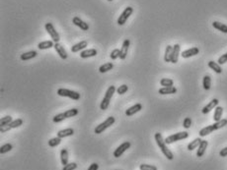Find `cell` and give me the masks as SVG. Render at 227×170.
<instances>
[{"label": "cell", "instance_id": "1", "mask_svg": "<svg viewBox=\"0 0 227 170\" xmlns=\"http://www.w3.org/2000/svg\"><path fill=\"white\" fill-rule=\"evenodd\" d=\"M154 138H155V141H156L159 149H161V151H162V154L167 157V159L172 160L174 159V154H173L172 151L167 148V144L165 143V140L163 139L161 133H155Z\"/></svg>", "mask_w": 227, "mask_h": 170}, {"label": "cell", "instance_id": "2", "mask_svg": "<svg viewBox=\"0 0 227 170\" xmlns=\"http://www.w3.org/2000/svg\"><path fill=\"white\" fill-rule=\"evenodd\" d=\"M116 90H117V89H116L115 86H110L108 88V90H107V92L105 94L104 99H103L102 102H101V104H100V108L102 109V110H106V109L109 107L110 101L112 99V96L114 95V94H115Z\"/></svg>", "mask_w": 227, "mask_h": 170}, {"label": "cell", "instance_id": "3", "mask_svg": "<svg viewBox=\"0 0 227 170\" xmlns=\"http://www.w3.org/2000/svg\"><path fill=\"white\" fill-rule=\"evenodd\" d=\"M57 94L59 96H64V98H69L74 100H79L80 99V94L74 92V90H67V89H58L57 90Z\"/></svg>", "mask_w": 227, "mask_h": 170}, {"label": "cell", "instance_id": "4", "mask_svg": "<svg viewBox=\"0 0 227 170\" xmlns=\"http://www.w3.org/2000/svg\"><path fill=\"white\" fill-rule=\"evenodd\" d=\"M115 121H116V119H115V117H113V116H110V117H108L107 118L104 122H102L101 124H99L96 128H95V130H94V132L96 133V134H101V133H103L106 129H108V128H110V127L115 123Z\"/></svg>", "mask_w": 227, "mask_h": 170}, {"label": "cell", "instance_id": "5", "mask_svg": "<svg viewBox=\"0 0 227 170\" xmlns=\"http://www.w3.org/2000/svg\"><path fill=\"white\" fill-rule=\"evenodd\" d=\"M189 137V133L188 132H179V133H176V134H173L169 137H167L165 139V143L167 145H170V144H173L175 142H178V141H181V140H185Z\"/></svg>", "mask_w": 227, "mask_h": 170}, {"label": "cell", "instance_id": "6", "mask_svg": "<svg viewBox=\"0 0 227 170\" xmlns=\"http://www.w3.org/2000/svg\"><path fill=\"white\" fill-rule=\"evenodd\" d=\"M133 13V7H129V6H128L127 8H125L123 11V13L119 15L118 17V19L117 21L118 23V25L119 26H123L125 24V22L128 21V19L130 17V15Z\"/></svg>", "mask_w": 227, "mask_h": 170}, {"label": "cell", "instance_id": "7", "mask_svg": "<svg viewBox=\"0 0 227 170\" xmlns=\"http://www.w3.org/2000/svg\"><path fill=\"white\" fill-rule=\"evenodd\" d=\"M45 28H46V31L49 33V34L51 35V39L55 41V42H58L60 40V36H59V34L56 31L55 27L51 23H46L45 25Z\"/></svg>", "mask_w": 227, "mask_h": 170}, {"label": "cell", "instance_id": "8", "mask_svg": "<svg viewBox=\"0 0 227 170\" xmlns=\"http://www.w3.org/2000/svg\"><path fill=\"white\" fill-rule=\"evenodd\" d=\"M21 125H23V120L22 119H16V120H13L11 123H9L8 125H5V126H1L0 127V131L1 133H5L7 132L11 129H15V128H18V127H20Z\"/></svg>", "mask_w": 227, "mask_h": 170}, {"label": "cell", "instance_id": "9", "mask_svg": "<svg viewBox=\"0 0 227 170\" xmlns=\"http://www.w3.org/2000/svg\"><path fill=\"white\" fill-rule=\"evenodd\" d=\"M129 148H130V143L129 142L123 143L121 145H118V147L115 149V151H114V156L119 157L121 155H123V154L125 153V151H127Z\"/></svg>", "mask_w": 227, "mask_h": 170}, {"label": "cell", "instance_id": "10", "mask_svg": "<svg viewBox=\"0 0 227 170\" xmlns=\"http://www.w3.org/2000/svg\"><path fill=\"white\" fill-rule=\"evenodd\" d=\"M129 44H130V40L128 39H125L123 42V45H122V48H121V54H119V59H125L128 55V47H129Z\"/></svg>", "mask_w": 227, "mask_h": 170}, {"label": "cell", "instance_id": "11", "mask_svg": "<svg viewBox=\"0 0 227 170\" xmlns=\"http://www.w3.org/2000/svg\"><path fill=\"white\" fill-rule=\"evenodd\" d=\"M180 50H181L180 44H176L174 46H173V50H172V54H171V62L172 63H177L178 62L179 55H180Z\"/></svg>", "mask_w": 227, "mask_h": 170}, {"label": "cell", "instance_id": "12", "mask_svg": "<svg viewBox=\"0 0 227 170\" xmlns=\"http://www.w3.org/2000/svg\"><path fill=\"white\" fill-rule=\"evenodd\" d=\"M72 23L74 24L75 26L79 27L82 31H88V30H89V25H88V24L86 22H84L83 20H81L79 17H74L72 19Z\"/></svg>", "mask_w": 227, "mask_h": 170}, {"label": "cell", "instance_id": "13", "mask_svg": "<svg viewBox=\"0 0 227 170\" xmlns=\"http://www.w3.org/2000/svg\"><path fill=\"white\" fill-rule=\"evenodd\" d=\"M55 49H56V51L57 52V54L59 55V57H60L61 59H63V60H65L67 58V52H66V50L64 49V47L60 44H58V42H56L55 44Z\"/></svg>", "mask_w": 227, "mask_h": 170}, {"label": "cell", "instance_id": "14", "mask_svg": "<svg viewBox=\"0 0 227 170\" xmlns=\"http://www.w3.org/2000/svg\"><path fill=\"white\" fill-rule=\"evenodd\" d=\"M199 52H200V49L198 47H192V48H190V49L183 51L181 53V55H182L183 58H190L192 56L196 55V54H199Z\"/></svg>", "mask_w": 227, "mask_h": 170}, {"label": "cell", "instance_id": "15", "mask_svg": "<svg viewBox=\"0 0 227 170\" xmlns=\"http://www.w3.org/2000/svg\"><path fill=\"white\" fill-rule=\"evenodd\" d=\"M142 109V104L141 103H136V104L133 105L131 107H129L128 109H127V111H125V115L127 116H133L135 113L139 112Z\"/></svg>", "mask_w": 227, "mask_h": 170}, {"label": "cell", "instance_id": "16", "mask_svg": "<svg viewBox=\"0 0 227 170\" xmlns=\"http://www.w3.org/2000/svg\"><path fill=\"white\" fill-rule=\"evenodd\" d=\"M218 102H219V101H218L217 99H213L210 103H208V104H206L204 108H202L201 112L204 113V114H207L210 111H211L213 108H215V107L217 106Z\"/></svg>", "mask_w": 227, "mask_h": 170}, {"label": "cell", "instance_id": "17", "mask_svg": "<svg viewBox=\"0 0 227 170\" xmlns=\"http://www.w3.org/2000/svg\"><path fill=\"white\" fill-rule=\"evenodd\" d=\"M97 53L98 52L95 48H91V49H86V50L81 51L80 57L83 58V59H86V58H89V57H94V56L97 55Z\"/></svg>", "mask_w": 227, "mask_h": 170}, {"label": "cell", "instance_id": "18", "mask_svg": "<svg viewBox=\"0 0 227 170\" xmlns=\"http://www.w3.org/2000/svg\"><path fill=\"white\" fill-rule=\"evenodd\" d=\"M88 45V42L86 40H81L80 42H78V44H74L72 47H71V51H72L73 53L75 52H79L80 50H83L84 48H86V46Z\"/></svg>", "mask_w": 227, "mask_h": 170}, {"label": "cell", "instance_id": "19", "mask_svg": "<svg viewBox=\"0 0 227 170\" xmlns=\"http://www.w3.org/2000/svg\"><path fill=\"white\" fill-rule=\"evenodd\" d=\"M207 145H208V142L207 141H205V140H202V141L200 142V145H199V149H198V151H196V156H202L205 154V149L207 148Z\"/></svg>", "mask_w": 227, "mask_h": 170}, {"label": "cell", "instance_id": "20", "mask_svg": "<svg viewBox=\"0 0 227 170\" xmlns=\"http://www.w3.org/2000/svg\"><path fill=\"white\" fill-rule=\"evenodd\" d=\"M55 44L56 42L53 40H46V41H41L38 44V48L41 50H44V49H49V48H51L55 46Z\"/></svg>", "mask_w": 227, "mask_h": 170}, {"label": "cell", "instance_id": "21", "mask_svg": "<svg viewBox=\"0 0 227 170\" xmlns=\"http://www.w3.org/2000/svg\"><path fill=\"white\" fill-rule=\"evenodd\" d=\"M158 93L160 94H173L177 93V89L173 86V87H162L159 90Z\"/></svg>", "mask_w": 227, "mask_h": 170}, {"label": "cell", "instance_id": "22", "mask_svg": "<svg viewBox=\"0 0 227 170\" xmlns=\"http://www.w3.org/2000/svg\"><path fill=\"white\" fill-rule=\"evenodd\" d=\"M73 134H74V130L72 128H67V129L59 131L57 133V137L60 138V139H63V138H66V137L73 136Z\"/></svg>", "mask_w": 227, "mask_h": 170}, {"label": "cell", "instance_id": "23", "mask_svg": "<svg viewBox=\"0 0 227 170\" xmlns=\"http://www.w3.org/2000/svg\"><path fill=\"white\" fill-rule=\"evenodd\" d=\"M37 54H38V52L36 51V50L28 51V52H25V53L21 54L20 59L22 60V61H27V60H30V59L35 58L36 56H37Z\"/></svg>", "mask_w": 227, "mask_h": 170}, {"label": "cell", "instance_id": "24", "mask_svg": "<svg viewBox=\"0 0 227 170\" xmlns=\"http://www.w3.org/2000/svg\"><path fill=\"white\" fill-rule=\"evenodd\" d=\"M212 27L214 29L218 30V31H220L221 33L227 34V25H225V24H223V23H220V22L215 21V22L212 23Z\"/></svg>", "mask_w": 227, "mask_h": 170}, {"label": "cell", "instance_id": "25", "mask_svg": "<svg viewBox=\"0 0 227 170\" xmlns=\"http://www.w3.org/2000/svg\"><path fill=\"white\" fill-rule=\"evenodd\" d=\"M222 113H223V108L221 106H216L215 110H214V114H213V120L217 122V121L221 120L222 117Z\"/></svg>", "mask_w": 227, "mask_h": 170}, {"label": "cell", "instance_id": "26", "mask_svg": "<svg viewBox=\"0 0 227 170\" xmlns=\"http://www.w3.org/2000/svg\"><path fill=\"white\" fill-rule=\"evenodd\" d=\"M60 161L63 166L68 163V151L66 149H62L60 150Z\"/></svg>", "mask_w": 227, "mask_h": 170}, {"label": "cell", "instance_id": "27", "mask_svg": "<svg viewBox=\"0 0 227 170\" xmlns=\"http://www.w3.org/2000/svg\"><path fill=\"white\" fill-rule=\"evenodd\" d=\"M213 131H215L214 130V128H213V126L212 125H208V126H206V127H205V128H202L200 131V137H205V136H207L208 134H210V133H212Z\"/></svg>", "mask_w": 227, "mask_h": 170}, {"label": "cell", "instance_id": "28", "mask_svg": "<svg viewBox=\"0 0 227 170\" xmlns=\"http://www.w3.org/2000/svg\"><path fill=\"white\" fill-rule=\"evenodd\" d=\"M208 67H210V69H212L215 73H217V74H221L222 73V69H221V67H220V65L216 62H214V61L208 62Z\"/></svg>", "mask_w": 227, "mask_h": 170}, {"label": "cell", "instance_id": "29", "mask_svg": "<svg viewBox=\"0 0 227 170\" xmlns=\"http://www.w3.org/2000/svg\"><path fill=\"white\" fill-rule=\"evenodd\" d=\"M201 141H202V140H201L200 138H196V139H195L193 142H191V143L188 145V149H189V150H193V149H195L196 148H198Z\"/></svg>", "mask_w": 227, "mask_h": 170}, {"label": "cell", "instance_id": "30", "mask_svg": "<svg viewBox=\"0 0 227 170\" xmlns=\"http://www.w3.org/2000/svg\"><path fill=\"white\" fill-rule=\"evenodd\" d=\"M172 50H173V46H171V45H167L166 50H165V54H164V60H165V62H171V54H172Z\"/></svg>", "mask_w": 227, "mask_h": 170}, {"label": "cell", "instance_id": "31", "mask_svg": "<svg viewBox=\"0 0 227 170\" xmlns=\"http://www.w3.org/2000/svg\"><path fill=\"white\" fill-rule=\"evenodd\" d=\"M202 85H204V89L205 90H208L210 89V85H211V79L210 75H205L204 77V80H202Z\"/></svg>", "mask_w": 227, "mask_h": 170}, {"label": "cell", "instance_id": "32", "mask_svg": "<svg viewBox=\"0 0 227 170\" xmlns=\"http://www.w3.org/2000/svg\"><path fill=\"white\" fill-rule=\"evenodd\" d=\"M113 68H114V64L109 62V63H105L102 66H100L99 71H100V73H106V72L112 70Z\"/></svg>", "mask_w": 227, "mask_h": 170}, {"label": "cell", "instance_id": "33", "mask_svg": "<svg viewBox=\"0 0 227 170\" xmlns=\"http://www.w3.org/2000/svg\"><path fill=\"white\" fill-rule=\"evenodd\" d=\"M226 125H227V119H221V120L217 121V122H215L214 124H212L214 130L221 129V128H223V127L226 126Z\"/></svg>", "mask_w": 227, "mask_h": 170}, {"label": "cell", "instance_id": "34", "mask_svg": "<svg viewBox=\"0 0 227 170\" xmlns=\"http://www.w3.org/2000/svg\"><path fill=\"white\" fill-rule=\"evenodd\" d=\"M61 143V139L58 138V137H56V138H52L49 141V145L51 148H55V147H57V145Z\"/></svg>", "mask_w": 227, "mask_h": 170}, {"label": "cell", "instance_id": "35", "mask_svg": "<svg viewBox=\"0 0 227 170\" xmlns=\"http://www.w3.org/2000/svg\"><path fill=\"white\" fill-rule=\"evenodd\" d=\"M78 109L77 108H72V109H69V110H66L64 112L65 114V116H66V118H71V117H74L76 116L77 114H78Z\"/></svg>", "mask_w": 227, "mask_h": 170}, {"label": "cell", "instance_id": "36", "mask_svg": "<svg viewBox=\"0 0 227 170\" xmlns=\"http://www.w3.org/2000/svg\"><path fill=\"white\" fill-rule=\"evenodd\" d=\"M160 85L162 87H173V85H174V81L171 80V79H162V80L160 81Z\"/></svg>", "mask_w": 227, "mask_h": 170}, {"label": "cell", "instance_id": "37", "mask_svg": "<svg viewBox=\"0 0 227 170\" xmlns=\"http://www.w3.org/2000/svg\"><path fill=\"white\" fill-rule=\"evenodd\" d=\"M12 149H13V145L11 144H5V145H1V148H0V154H4L6 153H8V151H10Z\"/></svg>", "mask_w": 227, "mask_h": 170}, {"label": "cell", "instance_id": "38", "mask_svg": "<svg viewBox=\"0 0 227 170\" xmlns=\"http://www.w3.org/2000/svg\"><path fill=\"white\" fill-rule=\"evenodd\" d=\"M64 119H66V116H65L64 112L63 113H59V114H56L55 117L52 118V121L55 123H59V122H62Z\"/></svg>", "mask_w": 227, "mask_h": 170}, {"label": "cell", "instance_id": "39", "mask_svg": "<svg viewBox=\"0 0 227 170\" xmlns=\"http://www.w3.org/2000/svg\"><path fill=\"white\" fill-rule=\"evenodd\" d=\"M119 54H121V49H118V48H116V49H114L111 54H110V57L112 60H116L119 57Z\"/></svg>", "mask_w": 227, "mask_h": 170}, {"label": "cell", "instance_id": "40", "mask_svg": "<svg viewBox=\"0 0 227 170\" xmlns=\"http://www.w3.org/2000/svg\"><path fill=\"white\" fill-rule=\"evenodd\" d=\"M128 90V87L127 85H122V86H119L118 89H117V93L118 94H124Z\"/></svg>", "mask_w": 227, "mask_h": 170}, {"label": "cell", "instance_id": "41", "mask_svg": "<svg viewBox=\"0 0 227 170\" xmlns=\"http://www.w3.org/2000/svg\"><path fill=\"white\" fill-rule=\"evenodd\" d=\"M12 117L11 116H5L3 118H1V120H0V125L1 126H5V125H8L9 123L12 122Z\"/></svg>", "mask_w": 227, "mask_h": 170}, {"label": "cell", "instance_id": "42", "mask_svg": "<svg viewBox=\"0 0 227 170\" xmlns=\"http://www.w3.org/2000/svg\"><path fill=\"white\" fill-rule=\"evenodd\" d=\"M140 170H157V167L151 165V164H140L139 165Z\"/></svg>", "mask_w": 227, "mask_h": 170}, {"label": "cell", "instance_id": "43", "mask_svg": "<svg viewBox=\"0 0 227 170\" xmlns=\"http://www.w3.org/2000/svg\"><path fill=\"white\" fill-rule=\"evenodd\" d=\"M77 168V164L75 162H70V163H67L66 165H64L62 170H75Z\"/></svg>", "mask_w": 227, "mask_h": 170}, {"label": "cell", "instance_id": "44", "mask_svg": "<svg viewBox=\"0 0 227 170\" xmlns=\"http://www.w3.org/2000/svg\"><path fill=\"white\" fill-rule=\"evenodd\" d=\"M183 126H184V128H186V129L191 128V126H192V119L190 117L185 118L184 122H183Z\"/></svg>", "mask_w": 227, "mask_h": 170}, {"label": "cell", "instance_id": "45", "mask_svg": "<svg viewBox=\"0 0 227 170\" xmlns=\"http://www.w3.org/2000/svg\"><path fill=\"white\" fill-rule=\"evenodd\" d=\"M98 169H99V164L96 162H93L87 170H98Z\"/></svg>", "mask_w": 227, "mask_h": 170}, {"label": "cell", "instance_id": "46", "mask_svg": "<svg viewBox=\"0 0 227 170\" xmlns=\"http://www.w3.org/2000/svg\"><path fill=\"white\" fill-rule=\"evenodd\" d=\"M219 154H220V156H222V157L227 156V147L220 150V151H219Z\"/></svg>", "mask_w": 227, "mask_h": 170}, {"label": "cell", "instance_id": "47", "mask_svg": "<svg viewBox=\"0 0 227 170\" xmlns=\"http://www.w3.org/2000/svg\"><path fill=\"white\" fill-rule=\"evenodd\" d=\"M225 55H226V56H227V52H226V53H225Z\"/></svg>", "mask_w": 227, "mask_h": 170}, {"label": "cell", "instance_id": "48", "mask_svg": "<svg viewBox=\"0 0 227 170\" xmlns=\"http://www.w3.org/2000/svg\"><path fill=\"white\" fill-rule=\"evenodd\" d=\"M108 1H113V0H108Z\"/></svg>", "mask_w": 227, "mask_h": 170}]
</instances>
